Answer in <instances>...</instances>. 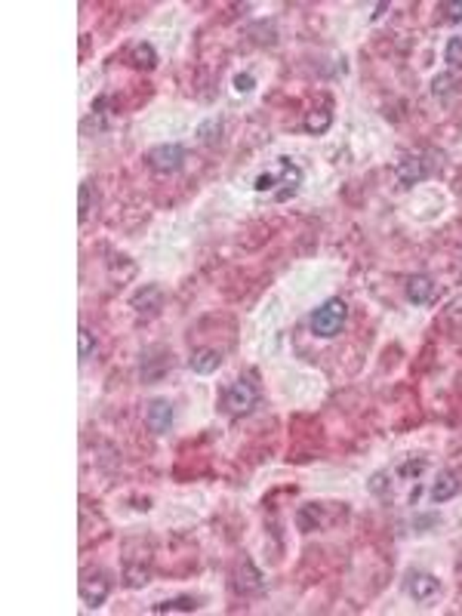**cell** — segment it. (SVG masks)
Returning a JSON list of instances; mask_svg holds the SVG:
<instances>
[{
  "mask_svg": "<svg viewBox=\"0 0 462 616\" xmlns=\"http://www.w3.org/2000/svg\"><path fill=\"white\" fill-rule=\"evenodd\" d=\"M346 318H348V306H346V302H342L339 296L336 299H327L321 308H314V315H311V333L321 336V339L339 336V330L346 327Z\"/></svg>",
  "mask_w": 462,
  "mask_h": 616,
  "instance_id": "cell-1",
  "label": "cell"
},
{
  "mask_svg": "<svg viewBox=\"0 0 462 616\" xmlns=\"http://www.w3.org/2000/svg\"><path fill=\"white\" fill-rule=\"evenodd\" d=\"M185 158H189V151H185L182 145H176V142L154 145V148L149 151V167L154 173H176L185 163Z\"/></svg>",
  "mask_w": 462,
  "mask_h": 616,
  "instance_id": "cell-4",
  "label": "cell"
},
{
  "mask_svg": "<svg viewBox=\"0 0 462 616\" xmlns=\"http://www.w3.org/2000/svg\"><path fill=\"white\" fill-rule=\"evenodd\" d=\"M459 487H462V481H459L453 472H441L438 481H435V487H431V500H435V503L453 500V496L459 493Z\"/></svg>",
  "mask_w": 462,
  "mask_h": 616,
  "instance_id": "cell-13",
  "label": "cell"
},
{
  "mask_svg": "<svg viewBox=\"0 0 462 616\" xmlns=\"http://www.w3.org/2000/svg\"><path fill=\"white\" fill-rule=\"evenodd\" d=\"M438 592H441V580H438V576H431L426 570H413L407 576V595H410L413 601L426 604V601L435 598Z\"/></svg>",
  "mask_w": 462,
  "mask_h": 616,
  "instance_id": "cell-5",
  "label": "cell"
},
{
  "mask_svg": "<svg viewBox=\"0 0 462 616\" xmlns=\"http://www.w3.org/2000/svg\"><path fill=\"white\" fill-rule=\"evenodd\" d=\"M274 185H278V176H274V173H262V176H256L253 188H256L259 194H265V191H274Z\"/></svg>",
  "mask_w": 462,
  "mask_h": 616,
  "instance_id": "cell-23",
  "label": "cell"
},
{
  "mask_svg": "<svg viewBox=\"0 0 462 616\" xmlns=\"http://www.w3.org/2000/svg\"><path fill=\"white\" fill-rule=\"evenodd\" d=\"M133 65L136 68H145V71H151V68H157V53L151 44H136L133 46Z\"/></svg>",
  "mask_w": 462,
  "mask_h": 616,
  "instance_id": "cell-18",
  "label": "cell"
},
{
  "mask_svg": "<svg viewBox=\"0 0 462 616\" xmlns=\"http://www.w3.org/2000/svg\"><path fill=\"white\" fill-rule=\"evenodd\" d=\"M386 9H388V4H376V13H373V19H379L382 13H386Z\"/></svg>",
  "mask_w": 462,
  "mask_h": 616,
  "instance_id": "cell-28",
  "label": "cell"
},
{
  "mask_svg": "<svg viewBox=\"0 0 462 616\" xmlns=\"http://www.w3.org/2000/svg\"><path fill=\"white\" fill-rule=\"evenodd\" d=\"M422 472H426V463H422V459H416V463H404V465H401V475H413V478H416V475H422Z\"/></svg>",
  "mask_w": 462,
  "mask_h": 616,
  "instance_id": "cell-27",
  "label": "cell"
},
{
  "mask_svg": "<svg viewBox=\"0 0 462 616\" xmlns=\"http://www.w3.org/2000/svg\"><path fill=\"white\" fill-rule=\"evenodd\" d=\"M330 123H333V114H330L327 108L308 111V114H306V121H302V126H306V133H314V136L327 133V130H330Z\"/></svg>",
  "mask_w": 462,
  "mask_h": 616,
  "instance_id": "cell-16",
  "label": "cell"
},
{
  "mask_svg": "<svg viewBox=\"0 0 462 616\" xmlns=\"http://www.w3.org/2000/svg\"><path fill=\"white\" fill-rule=\"evenodd\" d=\"M194 610H198L194 598H173V601L151 604V613H194Z\"/></svg>",
  "mask_w": 462,
  "mask_h": 616,
  "instance_id": "cell-17",
  "label": "cell"
},
{
  "mask_svg": "<svg viewBox=\"0 0 462 616\" xmlns=\"http://www.w3.org/2000/svg\"><path fill=\"white\" fill-rule=\"evenodd\" d=\"M407 299L413 306H431V299H435V281L428 275H413L407 281Z\"/></svg>",
  "mask_w": 462,
  "mask_h": 616,
  "instance_id": "cell-9",
  "label": "cell"
},
{
  "mask_svg": "<svg viewBox=\"0 0 462 616\" xmlns=\"http://www.w3.org/2000/svg\"><path fill=\"white\" fill-rule=\"evenodd\" d=\"M77 589H81V601L90 610H96V607H102L108 601V595H111V580H108L102 570H84Z\"/></svg>",
  "mask_w": 462,
  "mask_h": 616,
  "instance_id": "cell-3",
  "label": "cell"
},
{
  "mask_svg": "<svg viewBox=\"0 0 462 616\" xmlns=\"http://www.w3.org/2000/svg\"><path fill=\"white\" fill-rule=\"evenodd\" d=\"M441 13H444V19H447V22H453V25L462 22V4H459V0H456V4H450V0H447V4H441Z\"/></svg>",
  "mask_w": 462,
  "mask_h": 616,
  "instance_id": "cell-24",
  "label": "cell"
},
{
  "mask_svg": "<svg viewBox=\"0 0 462 616\" xmlns=\"http://www.w3.org/2000/svg\"><path fill=\"white\" fill-rule=\"evenodd\" d=\"M145 425H149L154 435L170 432V425H173V404H170V400H166V398H154L151 404H149V410H145Z\"/></svg>",
  "mask_w": 462,
  "mask_h": 616,
  "instance_id": "cell-6",
  "label": "cell"
},
{
  "mask_svg": "<svg viewBox=\"0 0 462 616\" xmlns=\"http://www.w3.org/2000/svg\"><path fill=\"white\" fill-rule=\"evenodd\" d=\"M96 351V342H93V333L86 327L77 330V355H81V360H90V355Z\"/></svg>",
  "mask_w": 462,
  "mask_h": 616,
  "instance_id": "cell-19",
  "label": "cell"
},
{
  "mask_svg": "<svg viewBox=\"0 0 462 616\" xmlns=\"http://www.w3.org/2000/svg\"><path fill=\"white\" fill-rule=\"evenodd\" d=\"M161 302H164V290L154 287V283H149V287H142L139 293H136L130 306L139 311V315H142V311H145V315H154V311L161 308Z\"/></svg>",
  "mask_w": 462,
  "mask_h": 616,
  "instance_id": "cell-11",
  "label": "cell"
},
{
  "mask_svg": "<svg viewBox=\"0 0 462 616\" xmlns=\"http://www.w3.org/2000/svg\"><path fill=\"white\" fill-rule=\"evenodd\" d=\"M90 198H93V188H90V182H84L81 198H77V219H81V225L90 219Z\"/></svg>",
  "mask_w": 462,
  "mask_h": 616,
  "instance_id": "cell-20",
  "label": "cell"
},
{
  "mask_svg": "<svg viewBox=\"0 0 462 616\" xmlns=\"http://www.w3.org/2000/svg\"><path fill=\"white\" fill-rule=\"evenodd\" d=\"M105 126H108V123L102 121V114H96V111H90V114H86V117H84V123H81V130H84V133H90V130H93V133H102V130H105Z\"/></svg>",
  "mask_w": 462,
  "mask_h": 616,
  "instance_id": "cell-22",
  "label": "cell"
},
{
  "mask_svg": "<svg viewBox=\"0 0 462 616\" xmlns=\"http://www.w3.org/2000/svg\"><path fill=\"white\" fill-rule=\"evenodd\" d=\"M459 86H462V81L453 71H441L435 81H431V93H435L438 99H450V96L459 93Z\"/></svg>",
  "mask_w": 462,
  "mask_h": 616,
  "instance_id": "cell-15",
  "label": "cell"
},
{
  "mask_svg": "<svg viewBox=\"0 0 462 616\" xmlns=\"http://www.w3.org/2000/svg\"><path fill=\"white\" fill-rule=\"evenodd\" d=\"M170 367H173L170 351H149V355L142 358V367H139L142 383H157V379H164Z\"/></svg>",
  "mask_w": 462,
  "mask_h": 616,
  "instance_id": "cell-8",
  "label": "cell"
},
{
  "mask_svg": "<svg viewBox=\"0 0 462 616\" xmlns=\"http://www.w3.org/2000/svg\"><path fill=\"white\" fill-rule=\"evenodd\" d=\"M370 490L376 493V496H386V493H388V490H386V472L373 475V481H370Z\"/></svg>",
  "mask_w": 462,
  "mask_h": 616,
  "instance_id": "cell-26",
  "label": "cell"
},
{
  "mask_svg": "<svg viewBox=\"0 0 462 616\" xmlns=\"http://www.w3.org/2000/svg\"><path fill=\"white\" fill-rule=\"evenodd\" d=\"M259 400V392L250 379H234V383L222 392V407L229 416H247Z\"/></svg>",
  "mask_w": 462,
  "mask_h": 616,
  "instance_id": "cell-2",
  "label": "cell"
},
{
  "mask_svg": "<svg viewBox=\"0 0 462 616\" xmlns=\"http://www.w3.org/2000/svg\"><path fill=\"white\" fill-rule=\"evenodd\" d=\"M395 173H398L401 185H416V182H422V179H426V176L431 173V167L426 163V158H422V154H407V158L398 161Z\"/></svg>",
  "mask_w": 462,
  "mask_h": 616,
  "instance_id": "cell-7",
  "label": "cell"
},
{
  "mask_svg": "<svg viewBox=\"0 0 462 616\" xmlns=\"http://www.w3.org/2000/svg\"><path fill=\"white\" fill-rule=\"evenodd\" d=\"M219 367H222V351H216V348H198L191 355V370L201 376H210Z\"/></svg>",
  "mask_w": 462,
  "mask_h": 616,
  "instance_id": "cell-12",
  "label": "cell"
},
{
  "mask_svg": "<svg viewBox=\"0 0 462 616\" xmlns=\"http://www.w3.org/2000/svg\"><path fill=\"white\" fill-rule=\"evenodd\" d=\"M149 576H151L149 564H142V561H126L124 564V585L126 589H142V585H149Z\"/></svg>",
  "mask_w": 462,
  "mask_h": 616,
  "instance_id": "cell-14",
  "label": "cell"
},
{
  "mask_svg": "<svg viewBox=\"0 0 462 616\" xmlns=\"http://www.w3.org/2000/svg\"><path fill=\"white\" fill-rule=\"evenodd\" d=\"M444 59L453 68H462V37H450L447 50H444Z\"/></svg>",
  "mask_w": 462,
  "mask_h": 616,
  "instance_id": "cell-21",
  "label": "cell"
},
{
  "mask_svg": "<svg viewBox=\"0 0 462 616\" xmlns=\"http://www.w3.org/2000/svg\"><path fill=\"white\" fill-rule=\"evenodd\" d=\"M281 185L283 188L278 191V201H287L290 194H296L299 185H302V170L290 158H281Z\"/></svg>",
  "mask_w": 462,
  "mask_h": 616,
  "instance_id": "cell-10",
  "label": "cell"
},
{
  "mask_svg": "<svg viewBox=\"0 0 462 616\" xmlns=\"http://www.w3.org/2000/svg\"><path fill=\"white\" fill-rule=\"evenodd\" d=\"M253 86H256V77L253 74H238L234 77V93H253Z\"/></svg>",
  "mask_w": 462,
  "mask_h": 616,
  "instance_id": "cell-25",
  "label": "cell"
}]
</instances>
